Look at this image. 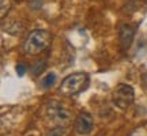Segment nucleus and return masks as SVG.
Returning a JSON list of instances; mask_svg holds the SVG:
<instances>
[{
	"label": "nucleus",
	"mask_w": 147,
	"mask_h": 136,
	"mask_svg": "<svg viewBox=\"0 0 147 136\" xmlns=\"http://www.w3.org/2000/svg\"><path fill=\"white\" fill-rule=\"evenodd\" d=\"M90 78L86 72H75L68 75L61 80V84L59 87V91L65 97H72L79 94L89 86Z\"/></svg>",
	"instance_id": "obj_1"
},
{
	"label": "nucleus",
	"mask_w": 147,
	"mask_h": 136,
	"mask_svg": "<svg viewBox=\"0 0 147 136\" xmlns=\"http://www.w3.org/2000/svg\"><path fill=\"white\" fill-rule=\"evenodd\" d=\"M51 40H52V36H51V33L48 30H45V29H36V30H33L29 34L27 40L25 41L23 50L27 55H38V53H41L42 50H45L49 46Z\"/></svg>",
	"instance_id": "obj_2"
},
{
	"label": "nucleus",
	"mask_w": 147,
	"mask_h": 136,
	"mask_svg": "<svg viewBox=\"0 0 147 136\" xmlns=\"http://www.w3.org/2000/svg\"><path fill=\"white\" fill-rule=\"evenodd\" d=\"M47 114L59 127L67 125L72 118L71 112L63 104H60L57 101H49L47 104Z\"/></svg>",
	"instance_id": "obj_3"
},
{
	"label": "nucleus",
	"mask_w": 147,
	"mask_h": 136,
	"mask_svg": "<svg viewBox=\"0 0 147 136\" xmlns=\"http://www.w3.org/2000/svg\"><path fill=\"white\" fill-rule=\"evenodd\" d=\"M112 98H113V104L117 108L125 110L131 106L134 100H135V91L129 84L121 83L115 89L113 94H112Z\"/></svg>",
	"instance_id": "obj_4"
},
{
	"label": "nucleus",
	"mask_w": 147,
	"mask_h": 136,
	"mask_svg": "<svg viewBox=\"0 0 147 136\" xmlns=\"http://www.w3.org/2000/svg\"><path fill=\"white\" fill-rule=\"evenodd\" d=\"M93 127H94V121L91 114L87 112H80L75 120V131L80 135H89L93 131Z\"/></svg>",
	"instance_id": "obj_5"
},
{
	"label": "nucleus",
	"mask_w": 147,
	"mask_h": 136,
	"mask_svg": "<svg viewBox=\"0 0 147 136\" xmlns=\"http://www.w3.org/2000/svg\"><path fill=\"white\" fill-rule=\"evenodd\" d=\"M135 37V29L134 26H131L129 23H123L119 27V40H120L121 48L123 50H127L128 48L131 46L132 41Z\"/></svg>",
	"instance_id": "obj_6"
},
{
	"label": "nucleus",
	"mask_w": 147,
	"mask_h": 136,
	"mask_svg": "<svg viewBox=\"0 0 147 136\" xmlns=\"http://www.w3.org/2000/svg\"><path fill=\"white\" fill-rule=\"evenodd\" d=\"M67 135H68L67 127H55L52 129H49L45 136H67Z\"/></svg>",
	"instance_id": "obj_7"
},
{
	"label": "nucleus",
	"mask_w": 147,
	"mask_h": 136,
	"mask_svg": "<svg viewBox=\"0 0 147 136\" xmlns=\"http://www.w3.org/2000/svg\"><path fill=\"white\" fill-rule=\"evenodd\" d=\"M56 83V73H48L45 78L41 80V86L44 87V89H49V87H52L53 84Z\"/></svg>",
	"instance_id": "obj_8"
},
{
	"label": "nucleus",
	"mask_w": 147,
	"mask_h": 136,
	"mask_svg": "<svg viewBox=\"0 0 147 136\" xmlns=\"http://www.w3.org/2000/svg\"><path fill=\"white\" fill-rule=\"evenodd\" d=\"M47 68V64H45V61H37L34 65H33L32 71H33V75L34 76H38V75H41L42 72H44V69Z\"/></svg>",
	"instance_id": "obj_9"
},
{
	"label": "nucleus",
	"mask_w": 147,
	"mask_h": 136,
	"mask_svg": "<svg viewBox=\"0 0 147 136\" xmlns=\"http://www.w3.org/2000/svg\"><path fill=\"white\" fill-rule=\"evenodd\" d=\"M0 7H1V12H0V16L4 18L8 11L11 8V0H0Z\"/></svg>",
	"instance_id": "obj_10"
},
{
	"label": "nucleus",
	"mask_w": 147,
	"mask_h": 136,
	"mask_svg": "<svg viewBox=\"0 0 147 136\" xmlns=\"http://www.w3.org/2000/svg\"><path fill=\"white\" fill-rule=\"evenodd\" d=\"M15 69H16V73H18L19 76H23V75L26 73V67H25L23 64H18Z\"/></svg>",
	"instance_id": "obj_11"
},
{
	"label": "nucleus",
	"mask_w": 147,
	"mask_h": 136,
	"mask_svg": "<svg viewBox=\"0 0 147 136\" xmlns=\"http://www.w3.org/2000/svg\"><path fill=\"white\" fill-rule=\"evenodd\" d=\"M142 84L144 87V90H147V71L142 75Z\"/></svg>",
	"instance_id": "obj_12"
}]
</instances>
